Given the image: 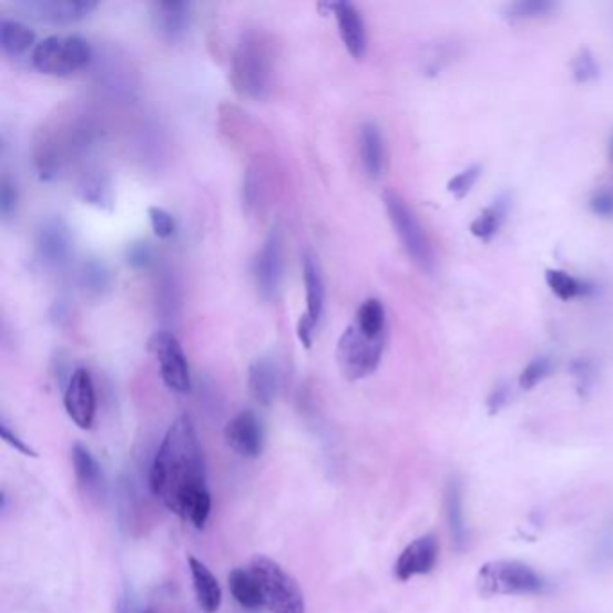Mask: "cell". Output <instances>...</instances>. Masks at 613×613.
<instances>
[{
    "instance_id": "cell-1",
    "label": "cell",
    "mask_w": 613,
    "mask_h": 613,
    "mask_svg": "<svg viewBox=\"0 0 613 613\" xmlns=\"http://www.w3.org/2000/svg\"><path fill=\"white\" fill-rule=\"evenodd\" d=\"M153 494L182 520L204 529L211 514L205 461L195 425L181 416L162 439L150 470Z\"/></svg>"
},
{
    "instance_id": "cell-2",
    "label": "cell",
    "mask_w": 613,
    "mask_h": 613,
    "mask_svg": "<svg viewBox=\"0 0 613 613\" xmlns=\"http://www.w3.org/2000/svg\"><path fill=\"white\" fill-rule=\"evenodd\" d=\"M277 45L270 34L248 29L239 37L233 53L231 80L243 98L263 101L276 81Z\"/></svg>"
},
{
    "instance_id": "cell-3",
    "label": "cell",
    "mask_w": 613,
    "mask_h": 613,
    "mask_svg": "<svg viewBox=\"0 0 613 613\" xmlns=\"http://www.w3.org/2000/svg\"><path fill=\"white\" fill-rule=\"evenodd\" d=\"M94 129L85 120L62 121L53 129L42 130L37 143L34 162L42 178H53L72 157H78L91 146Z\"/></svg>"
},
{
    "instance_id": "cell-4",
    "label": "cell",
    "mask_w": 613,
    "mask_h": 613,
    "mask_svg": "<svg viewBox=\"0 0 613 613\" xmlns=\"http://www.w3.org/2000/svg\"><path fill=\"white\" fill-rule=\"evenodd\" d=\"M480 592L484 595H543L549 590V583L533 566L522 561H490L480 566Z\"/></svg>"
},
{
    "instance_id": "cell-5",
    "label": "cell",
    "mask_w": 613,
    "mask_h": 613,
    "mask_svg": "<svg viewBox=\"0 0 613 613\" xmlns=\"http://www.w3.org/2000/svg\"><path fill=\"white\" fill-rule=\"evenodd\" d=\"M92 48L80 34H53L37 43L31 62L45 76L65 78L91 63Z\"/></svg>"
},
{
    "instance_id": "cell-6",
    "label": "cell",
    "mask_w": 613,
    "mask_h": 613,
    "mask_svg": "<svg viewBox=\"0 0 613 613\" xmlns=\"http://www.w3.org/2000/svg\"><path fill=\"white\" fill-rule=\"evenodd\" d=\"M251 571L262 589L263 606L272 613H306V601L299 583L267 556L254 558Z\"/></svg>"
},
{
    "instance_id": "cell-7",
    "label": "cell",
    "mask_w": 613,
    "mask_h": 613,
    "mask_svg": "<svg viewBox=\"0 0 613 613\" xmlns=\"http://www.w3.org/2000/svg\"><path fill=\"white\" fill-rule=\"evenodd\" d=\"M387 216L395 228L396 236L400 239L401 247L407 256L418 265L421 270L430 272L433 268L432 243L428 239L427 231L413 213L412 207L395 191H387L384 195Z\"/></svg>"
},
{
    "instance_id": "cell-8",
    "label": "cell",
    "mask_w": 613,
    "mask_h": 613,
    "mask_svg": "<svg viewBox=\"0 0 613 613\" xmlns=\"http://www.w3.org/2000/svg\"><path fill=\"white\" fill-rule=\"evenodd\" d=\"M386 343V337L371 338L361 334L355 323L344 329L337 346V364L344 378L358 381L371 376L380 366Z\"/></svg>"
},
{
    "instance_id": "cell-9",
    "label": "cell",
    "mask_w": 613,
    "mask_h": 613,
    "mask_svg": "<svg viewBox=\"0 0 613 613\" xmlns=\"http://www.w3.org/2000/svg\"><path fill=\"white\" fill-rule=\"evenodd\" d=\"M150 351L157 360L162 380L167 389L175 390L178 395H186L191 390V371L186 353L181 343L170 331H157L147 343Z\"/></svg>"
},
{
    "instance_id": "cell-10",
    "label": "cell",
    "mask_w": 613,
    "mask_h": 613,
    "mask_svg": "<svg viewBox=\"0 0 613 613\" xmlns=\"http://www.w3.org/2000/svg\"><path fill=\"white\" fill-rule=\"evenodd\" d=\"M254 277L263 299H276L285 277V236L279 225L272 228L263 243L262 251L257 253L254 262Z\"/></svg>"
},
{
    "instance_id": "cell-11",
    "label": "cell",
    "mask_w": 613,
    "mask_h": 613,
    "mask_svg": "<svg viewBox=\"0 0 613 613\" xmlns=\"http://www.w3.org/2000/svg\"><path fill=\"white\" fill-rule=\"evenodd\" d=\"M98 6L89 0H25L17 4V10L40 22L74 24L98 10Z\"/></svg>"
},
{
    "instance_id": "cell-12",
    "label": "cell",
    "mask_w": 613,
    "mask_h": 613,
    "mask_svg": "<svg viewBox=\"0 0 613 613\" xmlns=\"http://www.w3.org/2000/svg\"><path fill=\"white\" fill-rule=\"evenodd\" d=\"M34 247L45 267L60 268L68 265L74 248L71 228L62 218L45 219L37 231Z\"/></svg>"
},
{
    "instance_id": "cell-13",
    "label": "cell",
    "mask_w": 613,
    "mask_h": 613,
    "mask_svg": "<svg viewBox=\"0 0 613 613\" xmlns=\"http://www.w3.org/2000/svg\"><path fill=\"white\" fill-rule=\"evenodd\" d=\"M63 403H65L69 418L78 427L89 430L94 425L95 390L91 372L86 369H76L72 372L68 389H65V396H63Z\"/></svg>"
},
{
    "instance_id": "cell-14",
    "label": "cell",
    "mask_w": 613,
    "mask_h": 613,
    "mask_svg": "<svg viewBox=\"0 0 613 613\" xmlns=\"http://www.w3.org/2000/svg\"><path fill=\"white\" fill-rule=\"evenodd\" d=\"M225 439H227L228 447L239 456L248 457V459L259 457L263 452V441H265L262 421L257 419L253 410H243L228 421L225 427Z\"/></svg>"
},
{
    "instance_id": "cell-15",
    "label": "cell",
    "mask_w": 613,
    "mask_h": 613,
    "mask_svg": "<svg viewBox=\"0 0 613 613\" xmlns=\"http://www.w3.org/2000/svg\"><path fill=\"white\" fill-rule=\"evenodd\" d=\"M439 558V545L436 538L421 537L405 546L396 560L395 574L400 581H409L416 575H425L432 571Z\"/></svg>"
},
{
    "instance_id": "cell-16",
    "label": "cell",
    "mask_w": 613,
    "mask_h": 613,
    "mask_svg": "<svg viewBox=\"0 0 613 613\" xmlns=\"http://www.w3.org/2000/svg\"><path fill=\"white\" fill-rule=\"evenodd\" d=\"M329 10L335 13L338 33L346 45L347 53L355 60H361L367 51V31L366 22L361 19L357 6H353L351 2H335L329 4Z\"/></svg>"
},
{
    "instance_id": "cell-17",
    "label": "cell",
    "mask_w": 613,
    "mask_h": 613,
    "mask_svg": "<svg viewBox=\"0 0 613 613\" xmlns=\"http://www.w3.org/2000/svg\"><path fill=\"white\" fill-rule=\"evenodd\" d=\"M150 14H152L153 28L162 39L175 42V40L182 39L190 28L191 4L181 2V0L153 2L150 6Z\"/></svg>"
},
{
    "instance_id": "cell-18",
    "label": "cell",
    "mask_w": 613,
    "mask_h": 613,
    "mask_svg": "<svg viewBox=\"0 0 613 613\" xmlns=\"http://www.w3.org/2000/svg\"><path fill=\"white\" fill-rule=\"evenodd\" d=\"M360 159L364 172L369 178L378 181L386 172L387 150L386 139L381 134L380 126L375 123H366L360 130Z\"/></svg>"
},
{
    "instance_id": "cell-19",
    "label": "cell",
    "mask_w": 613,
    "mask_h": 613,
    "mask_svg": "<svg viewBox=\"0 0 613 613\" xmlns=\"http://www.w3.org/2000/svg\"><path fill=\"white\" fill-rule=\"evenodd\" d=\"M248 387L257 403L265 407L274 403L280 387V372L276 361L272 358H259L254 361L248 371Z\"/></svg>"
},
{
    "instance_id": "cell-20",
    "label": "cell",
    "mask_w": 613,
    "mask_h": 613,
    "mask_svg": "<svg viewBox=\"0 0 613 613\" xmlns=\"http://www.w3.org/2000/svg\"><path fill=\"white\" fill-rule=\"evenodd\" d=\"M268 173L270 170L259 161L248 167L243 182V201L247 204L248 211L262 214L270 205L274 182Z\"/></svg>"
},
{
    "instance_id": "cell-21",
    "label": "cell",
    "mask_w": 613,
    "mask_h": 613,
    "mask_svg": "<svg viewBox=\"0 0 613 613\" xmlns=\"http://www.w3.org/2000/svg\"><path fill=\"white\" fill-rule=\"evenodd\" d=\"M303 277H305L306 290L305 317L311 320L315 326H319L324 311V300H326V290H324L323 272H320L319 262H317L314 254L306 253L303 257Z\"/></svg>"
},
{
    "instance_id": "cell-22",
    "label": "cell",
    "mask_w": 613,
    "mask_h": 613,
    "mask_svg": "<svg viewBox=\"0 0 613 613\" xmlns=\"http://www.w3.org/2000/svg\"><path fill=\"white\" fill-rule=\"evenodd\" d=\"M445 513H447L452 542L456 543L457 549H462L468 540L467 513H464L462 486L457 479L448 480L447 491H445Z\"/></svg>"
},
{
    "instance_id": "cell-23",
    "label": "cell",
    "mask_w": 613,
    "mask_h": 613,
    "mask_svg": "<svg viewBox=\"0 0 613 613\" xmlns=\"http://www.w3.org/2000/svg\"><path fill=\"white\" fill-rule=\"evenodd\" d=\"M191 578H193V589H195L196 601L205 613L218 612L222 604V589L213 572L207 569L205 563L196 558H190Z\"/></svg>"
},
{
    "instance_id": "cell-24",
    "label": "cell",
    "mask_w": 613,
    "mask_h": 613,
    "mask_svg": "<svg viewBox=\"0 0 613 613\" xmlns=\"http://www.w3.org/2000/svg\"><path fill=\"white\" fill-rule=\"evenodd\" d=\"M228 589L234 600L245 610H259L263 606L262 589L254 572L248 569H236L228 575Z\"/></svg>"
},
{
    "instance_id": "cell-25",
    "label": "cell",
    "mask_w": 613,
    "mask_h": 613,
    "mask_svg": "<svg viewBox=\"0 0 613 613\" xmlns=\"http://www.w3.org/2000/svg\"><path fill=\"white\" fill-rule=\"evenodd\" d=\"M0 45L10 57H24L31 49L37 48L34 33L20 20L4 19L0 22Z\"/></svg>"
},
{
    "instance_id": "cell-26",
    "label": "cell",
    "mask_w": 613,
    "mask_h": 613,
    "mask_svg": "<svg viewBox=\"0 0 613 613\" xmlns=\"http://www.w3.org/2000/svg\"><path fill=\"white\" fill-rule=\"evenodd\" d=\"M545 280L552 294L565 303L578 299V297H585L594 292V286L589 285L586 280L578 279L569 272L558 270V268L546 270Z\"/></svg>"
},
{
    "instance_id": "cell-27",
    "label": "cell",
    "mask_w": 613,
    "mask_h": 613,
    "mask_svg": "<svg viewBox=\"0 0 613 613\" xmlns=\"http://www.w3.org/2000/svg\"><path fill=\"white\" fill-rule=\"evenodd\" d=\"M72 464L78 482L86 493H94L101 488V468L92 453L85 447L76 445L72 448Z\"/></svg>"
},
{
    "instance_id": "cell-28",
    "label": "cell",
    "mask_w": 613,
    "mask_h": 613,
    "mask_svg": "<svg viewBox=\"0 0 613 613\" xmlns=\"http://www.w3.org/2000/svg\"><path fill=\"white\" fill-rule=\"evenodd\" d=\"M358 329L367 337L380 338L386 337V308L378 299H367L357 311Z\"/></svg>"
},
{
    "instance_id": "cell-29",
    "label": "cell",
    "mask_w": 613,
    "mask_h": 613,
    "mask_svg": "<svg viewBox=\"0 0 613 613\" xmlns=\"http://www.w3.org/2000/svg\"><path fill=\"white\" fill-rule=\"evenodd\" d=\"M556 2H552V0H517V2L505 6L502 14L509 22H523V20L528 22V20L549 17L556 11Z\"/></svg>"
},
{
    "instance_id": "cell-30",
    "label": "cell",
    "mask_w": 613,
    "mask_h": 613,
    "mask_svg": "<svg viewBox=\"0 0 613 613\" xmlns=\"http://www.w3.org/2000/svg\"><path fill=\"white\" fill-rule=\"evenodd\" d=\"M110 285H112V276L105 263L89 262L81 267L80 286L86 295L100 297L109 290Z\"/></svg>"
},
{
    "instance_id": "cell-31",
    "label": "cell",
    "mask_w": 613,
    "mask_h": 613,
    "mask_svg": "<svg viewBox=\"0 0 613 613\" xmlns=\"http://www.w3.org/2000/svg\"><path fill=\"white\" fill-rule=\"evenodd\" d=\"M505 218L504 204H494L486 207L470 225V233L482 242H490L494 234L499 233Z\"/></svg>"
},
{
    "instance_id": "cell-32",
    "label": "cell",
    "mask_w": 613,
    "mask_h": 613,
    "mask_svg": "<svg viewBox=\"0 0 613 613\" xmlns=\"http://www.w3.org/2000/svg\"><path fill=\"white\" fill-rule=\"evenodd\" d=\"M552 361L545 357H538L529 361L522 375H520V387L525 390L540 386L546 376L551 375Z\"/></svg>"
},
{
    "instance_id": "cell-33",
    "label": "cell",
    "mask_w": 613,
    "mask_h": 613,
    "mask_svg": "<svg viewBox=\"0 0 613 613\" xmlns=\"http://www.w3.org/2000/svg\"><path fill=\"white\" fill-rule=\"evenodd\" d=\"M572 74L578 83H589L600 74V65L595 62L594 54L589 49H583L572 62Z\"/></svg>"
},
{
    "instance_id": "cell-34",
    "label": "cell",
    "mask_w": 613,
    "mask_h": 613,
    "mask_svg": "<svg viewBox=\"0 0 613 613\" xmlns=\"http://www.w3.org/2000/svg\"><path fill=\"white\" fill-rule=\"evenodd\" d=\"M480 173H482V167L471 166L464 170V172L459 173V175L453 176V178H450V182H448V193L461 201V198H464V196L473 190L477 181H479Z\"/></svg>"
},
{
    "instance_id": "cell-35",
    "label": "cell",
    "mask_w": 613,
    "mask_h": 613,
    "mask_svg": "<svg viewBox=\"0 0 613 613\" xmlns=\"http://www.w3.org/2000/svg\"><path fill=\"white\" fill-rule=\"evenodd\" d=\"M81 195L91 204L103 205L110 201V187L101 176H89L80 187Z\"/></svg>"
},
{
    "instance_id": "cell-36",
    "label": "cell",
    "mask_w": 613,
    "mask_h": 613,
    "mask_svg": "<svg viewBox=\"0 0 613 613\" xmlns=\"http://www.w3.org/2000/svg\"><path fill=\"white\" fill-rule=\"evenodd\" d=\"M147 216H150L153 233L157 234L159 238H172L173 233H175V219H173L172 214L167 213L166 210H162V207H150Z\"/></svg>"
},
{
    "instance_id": "cell-37",
    "label": "cell",
    "mask_w": 613,
    "mask_h": 613,
    "mask_svg": "<svg viewBox=\"0 0 613 613\" xmlns=\"http://www.w3.org/2000/svg\"><path fill=\"white\" fill-rule=\"evenodd\" d=\"M589 207L600 218H613V190L603 187L590 196Z\"/></svg>"
},
{
    "instance_id": "cell-38",
    "label": "cell",
    "mask_w": 613,
    "mask_h": 613,
    "mask_svg": "<svg viewBox=\"0 0 613 613\" xmlns=\"http://www.w3.org/2000/svg\"><path fill=\"white\" fill-rule=\"evenodd\" d=\"M17 201H19L17 187H14L13 182L8 176H4L2 178V190H0V211H2V216L6 219L11 218L14 211H17Z\"/></svg>"
},
{
    "instance_id": "cell-39",
    "label": "cell",
    "mask_w": 613,
    "mask_h": 613,
    "mask_svg": "<svg viewBox=\"0 0 613 613\" xmlns=\"http://www.w3.org/2000/svg\"><path fill=\"white\" fill-rule=\"evenodd\" d=\"M130 265L134 268H147L153 263V251L147 243H134L126 254Z\"/></svg>"
},
{
    "instance_id": "cell-40",
    "label": "cell",
    "mask_w": 613,
    "mask_h": 613,
    "mask_svg": "<svg viewBox=\"0 0 613 613\" xmlns=\"http://www.w3.org/2000/svg\"><path fill=\"white\" fill-rule=\"evenodd\" d=\"M0 433H2V439H4L10 447H13L14 450H19L22 456L39 457V453L34 452L33 448L28 447V445H25V442L17 436V433L11 432V428L8 427L6 421H2V425H0Z\"/></svg>"
},
{
    "instance_id": "cell-41",
    "label": "cell",
    "mask_w": 613,
    "mask_h": 613,
    "mask_svg": "<svg viewBox=\"0 0 613 613\" xmlns=\"http://www.w3.org/2000/svg\"><path fill=\"white\" fill-rule=\"evenodd\" d=\"M505 389L504 387H499V389L494 390L493 395H491L490 398V405L491 409L499 410L502 405H504L505 401Z\"/></svg>"
},
{
    "instance_id": "cell-42",
    "label": "cell",
    "mask_w": 613,
    "mask_h": 613,
    "mask_svg": "<svg viewBox=\"0 0 613 613\" xmlns=\"http://www.w3.org/2000/svg\"><path fill=\"white\" fill-rule=\"evenodd\" d=\"M609 157H610V162H612V166H613V134L610 135V139H609Z\"/></svg>"
}]
</instances>
